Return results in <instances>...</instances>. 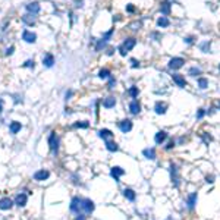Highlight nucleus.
I'll use <instances>...</instances> for the list:
<instances>
[{
  "instance_id": "f257e3e1",
  "label": "nucleus",
  "mask_w": 220,
  "mask_h": 220,
  "mask_svg": "<svg viewBox=\"0 0 220 220\" xmlns=\"http://www.w3.org/2000/svg\"><path fill=\"white\" fill-rule=\"evenodd\" d=\"M135 44H136V40L135 38H126L123 41V44L119 47V51H120V54L122 56H125L128 51H131L134 47H135Z\"/></svg>"
},
{
  "instance_id": "f03ea898",
  "label": "nucleus",
  "mask_w": 220,
  "mask_h": 220,
  "mask_svg": "<svg viewBox=\"0 0 220 220\" xmlns=\"http://www.w3.org/2000/svg\"><path fill=\"white\" fill-rule=\"evenodd\" d=\"M49 147H50V151L53 154H57V151H59V136L56 135V132H50V135H49Z\"/></svg>"
},
{
  "instance_id": "7ed1b4c3",
  "label": "nucleus",
  "mask_w": 220,
  "mask_h": 220,
  "mask_svg": "<svg viewBox=\"0 0 220 220\" xmlns=\"http://www.w3.org/2000/svg\"><path fill=\"white\" fill-rule=\"evenodd\" d=\"M170 176H172V183L175 186H179V169H178V166L176 164H170Z\"/></svg>"
},
{
  "instance_id": "20e7f679",
  "label": "nucleus",
  "mask_w": 220,
  "mask_h": 220,
  "mask_svg": "<svg viewBox=\"0 0 220 220\" xmlns=\"http://www.w3.org/2000/svg\"><path fill=\"white\" fill-rule=\"evenodd\" d=\"M112 34H113V29H110V31H107V32L104 34V37H103V38L100 40L98 43H97V44H96V50H97V51H100L103 47H104V45L107 44L109 40H110V37H112Z\"/></svg>"
},
{
  "instance_id": "39448f33",
  "label": "nucleus",
  "mask_w": 220,
  "mask_h": 220,
  "mask_svg": "<svg viewBox=\"0 0 220 220\" xmlns=\"http://www.w3.org/2000/svg\"><path fill=\"white\" fill-rule=\"evenodd\" d=\"M81 211H84L87 214H90L94 211V203L91 200H82V205H81Z\"/></svg>"
},
{
  "instance_id": "423d86ee",
  "label": "nucleus",
  "mask_w": 220,
  "mask_h": 220,
  "mask_svg": "<svg viewBox=\"0 0 220 220\" xmlns=\"http://www.w3.org/2000/svg\"><path fill=\"white\" fill-rule=\"evenodd\" d=\"M183 63H185V60L182 59V57H173V59H170L169 60V68L170 69H179L183 66Z\"/></svg>"
},
{
  "instance_id": "0eeeda50",
  "label": "nucleus",
  "mask_w": 220,
  "mask_h": 220,
  "mask_svg": "<svg viewBox=\"0 0 220 220\" xmlns=\"http://www.w3.org/2000/svg\"><path fill=\"white\" fill-rule=\"evenodd\" d=\"M49 176H50V173H49V170H37L34 175H32V178H34V181H45V179H49Z\"/></svg>"
},
{
  "instance_id": "6e6552de",
  "label": "nucleus",
  "mask_w": 220,
  "mask_h": 220,
  "mask_svg": "<svg viewBox=\"0 0 220 220\" xmlns=\"http://www.w3.org/2000/svg\"><path fill=\"white\" fill-rule=\"evenodd\" d=\"M81 205H82V200L78 197L72 198V201H71V211L73 213H79L81 211Z\"/></svg>"
},
{
  "instance_id": "1a4fd4ad",
  "label": "nucleus",
  "mask_w": 220,
  "mask_h": 220,
  "mask_svg": "<svg viewBox=\"0 0 220 220\" xmlns=\"http://www.w3.org/2000/svg\"><path fill=\"white\" fill-rule=\"evenodd\" d=\"M119 128H120V131H122L123 134H126V132H129V131L132 129V122H131L129 119L120 120V122H119Z\"/></svg>"
},
{
  "instance_id": "9d476101",
  "label": "nucleus",
  "mask_w": 220,
  "mask_h": 220,
  "mask_svg": "<svg viewBox=\"0 0 220 220\" xmlns=\"http://www.w3.org/2000/svg\"><path fill=\"white\" fill-rule=\"evenodd\" d=\"M22 40L24 41H27V43H35V40H37V35L32 32V31H28V29H25L22 32Z\"/></svg>"
},
{
  "instance_id": "9b49d317",
  "label": "nucleus",
  "mask_w": 220,
  "mask_h": 220,
  "mask_svg": "<svg viewBox=\"0 0 220 220\" xmlns=\"http://www.w3.org/2000/svg\"><path fill=\"white\" fill-rule=\"evenodd\" d=\"M27 201H28V197H27V194L21 192V194H18V195H16V198H15V201H13V203L16 204L18 207H24V205L27 204Z\"/></svg>"
},
{
  "instance_id": "f8f14e48",
  "label": "nucleus",
  "mask_w": 220,
  "mask_h": 220,
  "mask_svg": "<svg viewBox=\"0 0 220 220\" xmlns=\"http://www.w3.org/2000/svg\"><path fill=\"white\" fill-rule=\"evenodd\" d=\"M13 204L15 203L12 201L11 198H7V197L2 198V200H0V210H11Z\"/></svg>"
},
{
  "instance_id": "ddd939ff",
  "label": "nucleus",
  "mask_w": 220,
  "mask_h": 220,
  "mask_svg": "<svg viewBox=\"0 0 220 220\" xmlns=\"http://www.w3.org/2000/svg\"><path fill=\"white\" fill-rule=\"evenodd\" d=\"M125 173V170L122 169V167H119V166H114V167H112V170H110V175H112V178H114V181L119 182V178Z\"/></svg>"
},
{
  "instance_id": "4468645a",
  "label": "nucleus",
  "mask_w": 220,
  "mask_h": 220,
  "mask_svg": "<svg viewBox=\"0 0 220 220\" xmlns=\"http://www.w3.org/2000/svg\"><path fill=\"white\" fill-rule=\"evenodd\" d=\"M172 79H173V82H175L178 87H181V88H183V87H186V81L185 78L182 76V75H179V73H175V75H172Z\"/></svg>"
},
{
  "instance_id": "2eb2a0df",
  "label": "nucleus",
  "mask_w": 220,
  "mask_h": 220,
  "mask_svg": "<svg viewBox=\"0 0 220 220\" xmlns=\"http://www.w3.org/2000/svg\"><path fill=\"white\" fill-rule=\"evenodd\" d=\"M53 63H54V56H53L51 53L44 54V57H43V65H44L45 68H51Z\"/></svg>"
},
{
  "instance_id": "dca6fc26",
  "label": "nucleus",
  "mask_w": 220,
  "mask_h": 220,
  "mask_svg": "<svg viewBox=\"0 0 220 220\" xmlns=\"http://www.w3.org/2000/svg\"><path fill=\"white\" fill-rule=\"evenodd\" d=\"M27 11H28V13L37 15V13L40 12V3H38V2H32V3H28V5H27Z\"/></svg>"
},
{
  "instance_id": "f3484780",
  "label": "nucleus",
  "mask_w": 220,
  "mask_h": 220,
  "mask_svg": "<svg viewBox=\"0 0 220 220\" xmlns=\"http://www.w3.org/2000/svg\"><path fill=\"white\" fill-rule=\"evenodd\" d=\"M129 112L132 114H138V113L141 112V106H140V103L136 101V100H132L129 103Z\"/></svg>"
},
{
  "instance_id": "a211bd4d",
  "label": "nucleus",
  "mask_w": 220,
  "mask_h": 220,
  "mask_svg": "<svg viewBox=\"0 0 220 220\" xmlns=\"http://www.w3.org/2000/svg\"><path fill=\"white\" fill-rule=\"evenodd\" d=\"M197 192H194V194H191L189 197H188V201H186V205H188V209L192 210L194 207H195V204H197Z\"/></svg>"
},
{
  "instance_id": "6ab92c4d",
  "label": "nucleus",
  "mask_w": 220,
  "mask_h": 220,
  "mask_svg": "<svg viewBox=\"0 0 220 220\" xmlns=\"http://www.w3.org/2000/svg\"><path fill=\"white\" fill-rule=\"evenodd\" d=\"M166 138H167V134L164 132V131H158L156 136H154V140H156V144H163L166 141Z\"/></svg>"
},
{
  "instance_id": "aec40b11",
  "label": "nucleus",
  "mask_w": 220,
  "mask_h": 220,
  "mask_svg": "<svg viewBox=\"0 0 220 220\" xmlns=\"http://www.w3.org/2000/svg\"><path fill=\"white\" fill-rule=\"evenodd\" d=\"M22 22L27 24V25H34L35 24V15H32V13H27V15H24Z\"/></svg>"
},
{
  "instance_id": "412c9836",
  "label": "nucleus",
  "mask_w": 220,
  "mask_h": 220,
  "mask_svg": "<svg viewBox=\"0 0 220 220\" xmlns=\"http://www.w3.org/2000/svg\"><path fill=\"white\" fill-rule=\"evenodd\" d=\"M22 128V125L21 122H16V120H13L11 125H9V131H11V134H18L19 131Z\"/></svg>"
},
{
  "instance_id": "4be33fe9",
  "label": "nucleus",
  "mask_w": 220,
  "mask_h": 220,
  "mask_svg": "<svg viewBox=\"0 0 220 220\" xmlns=\"http://www.w3.org/2000/svg\"><path fill=\"white\" fill-rule=\"evenodd\" d=\"M166 109H167V104H166V103L158 101L157 104H156L154 110H156V113H157V114H164V113H166Z\"/></svg>"
},
{
  "instance_id": "5701e85b",
  "label": "nucleus",
  "mask_w": 220,
  "mask_h": 220,
  "mask_svg": "<svg viewBox=\"0 0 220 220\" xmlns=\"http://www.w3.org/2000/svg\"><path fill=\"white\" fill-rule=\"evenodd\" d=\"M114 104H116V98H114V97H107V98H104V101H103V106L106 109L114 107Z\"/></svg>"
},
{
  "instance_id": "b1692460",
  "label": "nucleus",
  "mask_w": 220,
  "mask_h": 220,
  "mask_svg": "<svg viewBox=\"0 0 220 220\" xmlns=\"http://www.w3.org/2000/svg\"><path fill=\"white\" fill-rule=\"evenodd\" d=\"M142 154H144L147 158H150V160H154V158H156V150H154V148H145V150L142 151Z\"/></svg>"
},
{
  "instance_id": "393cba45",
  "label": "nucleus",
  "mask_w": 220,
  "mask_h": 220,
  "mask_svg": "<svg viewBox=\"0 0 220 220\" xmlns=\"http://www.w3.org/2000/svg\"><path fill=\"white\" fill-rule=\"evenodd\" d=\"M123 195H125V198H126V200H129V201H135V192L132 191V189H129V188H126V189H125L123 191Z\"/></svg>"
},
{
  "instance_id": "a878e982",
  "label": "nucleus",
  "mask_w": 220,
  "mask_h": 220,
  "mask_svg": "<svg viewBox=\"0 0 220 220\" xmlns=\"http://www.w3.org/2000/svg\"><path fill=\"white\" fill-rule=\"evenodd\" d=\"M98 136L103 138V140H109V138L113 136V134H112V131H109V129H101L98 132Z\"/></svg>"
},
{
  "instance_id": "bb28decb",
  "label": "nucleus",
  "mask_w": 220,
  "mask_h": 220,
  "mask_svg": "<svg viewBox=\"0 0 220 220\" xmlns=\"http://www.w3.org/2000/svg\"><path fill=\"white\" fill-rule=\"evenodd\" d=\"M106 148H107L109 151H118L119 150V147H118V144L114 141H106Z\"/></svg>"
},
{
  "instance_id": "cd10ccee",
  "label": "nucleus",
  "mask_w": 220,
  "mask_h": 220,
  "mask_svg": "<svg viewBox=\"0 0 220 220\" xmlns=\"http://www.w3.org/2000/svg\"><path fill=\"white\" fill-rule=\"evenodd\" d=\"M169 19L166 16H162V18H158V21H157V25L158 27H162V28H166V27H169Z\"/></svg>"
},
{
  "instance_id": "c85d7f7f",
  "label": "nucleus",
  "mask_w": 220,
  "mask_h": 220,
  "mask_svg": "<svg viewBox=\"0 0 220 220\" xmlns=\"http://www.w3.org/2000/svg\"><path fill=\"white\" fill-rule=\"evenodd\" d=\"M160 11H162V13L163 15H167L170 12V3L169 2H163L162 3V6H160Z\"/></svg>"
},
{
  "instance_id": "c756f323",
  "label": "nucleus",
  "mask_w": 220,
  "mask_h": 220,
  "mask_svg": "<svg viewBox=\"0 0 220 220\" xmlns=\"http://www.w3.org/2000/svg\"><path fill=\"white\" fill-rule=\"evenodd\" d=\"M198 87H200L201 90H205V88L209 87V81L205 78H200L198 79Z\"/></svg>"
},
{
  "instance_id": "7c9ffc66",
  "label": "nucleus",
  "mask_w": 220,
  "mask_h": 220,
  "mask_svg": "<svg viewBox=\"0 0 220 220\" xmlns=\"http://www.w3.org/2000/svg\"><path fill=\"white\" fill-rule=\"evenodd\" d=\"M98 76L101 79H107V78H110V71L109 69H101L100 72H98Z\"/></svg>"
},
{
  "instance_id": "2f4dec72",
  "label": "nucleus",
  "mask_w": 220,
  "mask_h": 220,
  "mask_svg": "<svg viewBox=\"0 0 220 220\" xmlns=\"http://www.w3.org/2000/svg\"><path fill=\"white\" fill-rule=\"evenodd\" d=\"M129 96L132 97V98H135V97L138 96V88H136V87H131L129 88Z\"/></svg>"
},
{
  "instance_id": "473e14b6",
  "label": "nucleus",
  "mask_w": 220,
  "mask_h": 220,
  "mask_svg": "<svg viewBox=\"0 0 220 220\" xmlns=\"http://www.w3.org/2000/svg\"><path fill=\"white\" fill-rule=\"evenodd\" d=\"M201 73V69L200 68H191L189 69V75H192V76H197V75H200Z\"/></svg>"
},
{
  "instance_id": "72a5a7b5",
  "label": "nucleus",
  "mask_w": 220,
  "mask_h": 220,
  "mask_svg": "<svg viewBox=\"0 0 220 220\" xmlns=\"http://www.w3.org/2000/svg\"><path fill=\"white\" fill-rule=\"evenodd\" d=\"M88 122H85V120H82V122H78V123H75L73 125V126H75V128H88Z\"/></svg>"
},
{
  "instance_id": "f704fd0d",
  "label": "nucleus",
  "mask_w": 220,
  "mask_h": 220,
  "mask_svg": "<svg viewBox=\"0 0 220 220\" xmlns=\"http://www.w3.org/2000/svg\"><path fill=\"white\" fill-rule=\"evenodd\" d=\"M114 85H116V81H114V78H112V76H110V78H109V85H107L109 90H112Z\"/></svg>"
},
{
  "instance_id": "c9c22d12",
  "label": "nucleus",
  "mask_w": 220,
  "mask_h": 220,
  "mask_svg": "<svg viewBox=\"0 0 220 220\" xmlns=\"http://www.w3.org/2000/svg\"><path fill=\"white\" fill-rule=\"evenodd\" d=\"M24 68H34V60H27L24 63Z\"/></svg>"
},
{
  "instance_id": "e433bc0d",
  "label": "nucleus",
  "mask_w": 220,
  "mask_h": 220,
  "mask_svg": "<svg viewBox=\"0 0 220 220\" xmlns=\"http://www.w3.org/2000/svg\"><path fill=\"white\" fill-rule=\"evenodd\" d=\"M131 66H132V68H138V66H140V62H138L136 59H131Z\"/></svg>"
},
{
  "instance_id": "4c0bfd02",
  "label": "nucleus",
  "mask_w": 220,
  "mask_h": 220,
  "mask_svg": "<svg viewBox=\"0 0 220 220\" xmlns=\"http://www.w3.org/2000/svg\"><path fill=\"white\" fill-rule=\"evenodd\" d=\"M204 114H205V110H204V109H200V110H198V113H197V119H201Z\"/></svg>"
},
{
  "instance_id": "58836bf2",
  "label": "nucleus",
  "mask_w": 220,
  "mask_h": 220,
  "mask_svg": "<svg viewBox=\"0 0 220 220\" xmlns=\"http://www.w3.org/2000/svg\"><path fill=\"white\" fill-rule=\"evenodd\" d=\"M126 11L129 12V13H132V12H135V7L132 5H128V7H126Z\"/></svg>"
},
{
  "instance_id": "ea45409f",
  "label": "nucleus",
  "mask_w": 220,
  "mask_h": 220,
  "mask_svg": "<svg viewBox=\"0 0 220 220\" xmlns=\"http://www.w3.org/2000/svg\"><path fill=\"white\" fill-rule=\"evenodd\" d=\"M173 147H175V142H173V141H170L169 144L166 145V150H170V148H173Z\"/></svg>"
},
{
  "instance_id": "a19ab883",
  "label": "nucleus",
  "mask_w": 220,
  "mask_h": 220,
  "mask_svg": "<svg viewBox=\"0 0 220 220\" xmlns=\"http://www.w3.org/2000/svg\"><path fill=\"white\" fill-rule=\"evenodd\" d=\"M209 47H210V44H209V43H204V44L201 45V49H203V51H207V49H209Z\"/></svg>"
},
{
  "instance_id": "79ce46f5",
  "label": "nucleus",
  "mask_w": 220,
  "mask_h": 220,
  "mask_svg": "<svg viewBox=\"0 0 220 220\" xmlns=\"http://www.w3.org/2000/svg\"><path fill=\"white\" fill-rule=\"evenodd\" d=\"M12 53H13V47H9V49H6V54H7V56H11Z\"/></svg>"
},
{
  "instance_id": "37998d69",
  "label": "nucleus",
  "mask_w": 220,
  "mask_h": 220,
  "mask_svg": "<svg viewBox=\"0 0 220 220\" xmlns=\"http://www.w3.org/2000/svg\"><path fill=\"white\" fill-rule=\"evenodd\" d=\"M185 41L188 43V44H191L192 41H194V38H192V37H186V38H185Z\"/></svg>"
},
{
  "instance_id": "c03bdc74",
  "label": "nucleus",
  "mask_w": 220,
  "mask_h": 220,
  "mask_svg": "<svg viewBox=\"0 0 220 220\" xmlns=\"http://www.w3.org/2000/svg\"><path fill=\"white\" fill-rule=\"evenodd\" d=\"M213 179H214V178H213V176H207V182H209V183H213Z\"/></svg>"
},
{
  "instance_id": "a18cd8bd",
  "label": "nucleus",
  "mask_w": 220,
  "mask_h": 220,
  "mask_svg": "<svg viewBox=\"0 0 220 220\" xmlns=\"http://www.w3.org/2000/svg\"><path fill=\"white\" fill-rule=\"evenodd\" d=\"M76 220H85V217H84V216H82V214H79L78 217H76Z\"/></svg>"
},
{
  "instance_id": "49530a36",
  "label": "nucleus",
  "mask_w": 220,
  "mask_h": 220,
  "mask_svg": "<svg viewBox=\"0 0 220 220\" xmlns=\"http://www.w3.org/2000/svg\"><path fill=\"white\" fill-rule=\"evenodd\" d=\"M71 96H72V91H68V93H66V98H69Z\"/></svg>"
},
{
  "instance_id": "de8ad7c7",
  "label": "nucleus",
  "mask_w": 220,
  "mask_h": 220,
  "mask_svg": "<svg viewBox=\"0 0 220 220\" xmlns=\"http://www.w3.org/2000/svg\"><path fill=\"white\" fill-rule=\"evenodd\" d=\"M2 110H3V101L0 100V113H2Z\"/></svg>"
},
{
  "instance_id": "09e8293b",
  "label": "nucleus",
  "mask_w": 220,
  "mask_h": 220,
  "mask_svg": "<svg viewBox=\"0 0 220 220\" xmlns=\"http://www.w3.org/2000/svg\"><path fill=\"white\" fill-rule=\"evenodd\" d=\"M219 107H220V103H219Z\"/></svg>"
}]
</instances>
